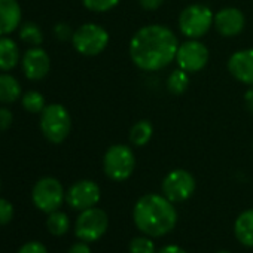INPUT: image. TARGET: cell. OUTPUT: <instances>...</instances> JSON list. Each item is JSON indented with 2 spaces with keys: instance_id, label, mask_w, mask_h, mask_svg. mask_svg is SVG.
<instances>
[{
  "instance_id": "obj_1",
  "label": "cell",
  "mask_w": 253,
  "mask_h": 253,
  "mask_svg": "<svg viewBox=\"0 0 253 253\" xmlns=\"http://www.w3.org/2000/svg\"><path fill=\"white\" fill-rule=\"evenodd\" d=\"M179 49L176 35L163 24H149L136 32L130 41L131 61L142 70L157 72L167 67Z\"/></svg>"
},
{
  "instance_id": "obj_2",
  "label": "cell",
  "mask_w": 253,
  "mask_h": 253,
  "mask_svg": "<svg viewBox=\"0 0 253 253\" xmlns=\"http://www.w3.org/2000/svg\"><path fill=\"white\" fill-rule=\"evenodd\" d=\"M133 219L137 229L145 235L163 237L176 226L177 211L164 195L146 194L137 200L133 209Z\"/></svg>"
},
{
  "instance_id": "obj_3",
  "label": "cell",
  "mask_w": 253,
  "mask_h": 253,
  "mask_svg": "<svg viewBox=\"0 0 253 253\" xmlns=\"http://www.w3.org/2000/svg\"><path fill=\"white\" fill-rule=\"evenodd\" d=\"M72 130V118L69 110L58 103L48 104L41 113V131L45 139L54 145L63 143Z\"/></svg>"
},
{
  "instance_id": "obj_4",
  "label": "cell",
  "mask_w": 253,
  "mask_h": 253,
  "mask_svg": "<svg viewBox=\"0 0 253 253\" xmlns=\"http://www.w3.org/2000/svg\"><path fill=\"white\" fill-rule=\"evenodd\" d=\"M134 167L136 158L130 146L113 145L106 151L103 158V170L109 179L115 182L126 180L133 174Z\"/></svg>"
},
{
  "instance_id": "obj_5",
  "label": "cell",
  "mask_w": 253,
  "mask_h": 253,
  "mask_svg": "<svg viewBox=\"0 0 253 253\" xmlns=\"http://www.w3.org/2000/svg\"><path fill=\"white\" fill-rule=\"evenodd\" d=\"M72 43L79 54L94 57L106 49L109 43V33L98 24L86 23L75 30Z\"/></svg>"
},
{
  "instance_id": "obj_6",
  "label": "cell",
  "mask_w": 253,
  "mask_h": 253,
  "mask_svg": "<svg viewBox=\"0 0 253 253\" xmlns=\"http://www.w3.org/2000/svg\"><path fill=\"white\" fill-rule=\"evenodd\" d=\"M214 23V14L209 6L191 5L185 8L179 17L180 32L189 39H200Z\"/></svg>"
},
{
  "instance_id": "obj_7",
  "label": "cell",
  "mask_w": 253,
  "mask_h": 253,
  "mask_svg": "<svg viewBox=\"0 0 253 253\" xmlns=\"http://www.w3.org/2000/svg\"><path fill=\"white\" fill-rule=\"evenodd\" d=\"M32 200L41 211L49 214L61 207L66 194L60 180L55 177H42L33 186Z\"/></svg>"
},
{
  "instance_id": "obj_8",
  "label": "cell",
  "mask_w": 253,
  "mask_h": 253,
  "mask_svg": "<svg viewBox=\"0 0 253 253\" xmlns=\"http://www.w3.org/2000/svg\"><path fill=\"white\" fill-rule=\"evenodd\" d=\"M109 226V217L104 210L91 207L82 210L75 223V234L79 240L91 243L101 238Z\"/></svg>"
},
{
  "instance_id": "obj_9",
  "label": "cell",
  "mask_w": 253,
  "mask_h": 253,
  "mask_svg": "<svg viewBox=\"0 0 253 253\" xmlns=\"http://www.w3.org/2000/svg\"><path fill=\"white\" fill-rule=\"evenodd\" d=\"M194 191L195 179L189 171L183 169H176L170 171L163 180V195L171 203L186 201L194 194Z\"/></svg>"
},
{
  "instance_id": "obj_10",
  "label": "cell",
  "mask_w": 253,
  "mask_h": 253,
  "mask_svg": "<svg viewBox=\"0 0 253 253\" xmlns=\"http://www.w3.org/2000/svg\"><path fill=\"white\" fill-rule=\"evenodd\" d=\"M176 61L179 67L188 73H197L206 67L209 61V49L197 39H189L179 45Z\"/></svg>"
},
{
  "instance_id": "obj_11",
  "label": "cell",
  "mask_w": 253,
  "mask_h": 253,
  "mask_svg": "<svg viewBox=\"0 0 253 253\" xmlns=\"http://www.w3.org/2000/svg\"><path fill=\"white\" fill-rule=\"evenodd\" d=\"M100 188L95 182L92 180H79L73 183L67 194H66V201L67 204L75 209V210H86L91 207H95V204L100 201Z\"/></svg>"
},
{
  "instance_id": "obj_12",
  "label": "cell",
  "mask_w": 253,
  "mask_h": 253,
  "mask_svg": "<svg viewBox=\"0 0 253 253\" xmlns=\"http://www.w3.org/2000/svg\"><path fill=\"white\" fill-rule=\"evenodd\" d=\"M21 66L27 79L41 81L49 73L51 60L45 49H42L41 46H32L26 51L21 60Z\"/></svg>"
},
{
  "instance_id": "obj_13",
  "label": "cell",
  "mask_w": 253,
  "mask_h": 253,
  "mask_svg": "<svg viewBox=\"0 0 253 253\" xmlns=\"http://www.w3.org/2000/svg\"><path fill=\"white\" fill-rule=\"evenodd\" d=\"M213 26L219 35L225 38H234L240 35L246 26V18L243 12L237 8H223L214 15Z\"/></svg>"
},
{
  "instance_id": "obj_14",
  "label": "cell",
  "mask_w": 253,
  "mask_h": 253,
  "mask_svg": "<svg viewBox=\"0 0 253 253\" xmlns=\"http://www.w3.org/2000/svg\"><path fill=\"white\" fill-rule=\"evenodd\" d=\"M228 70L241 84L253 86V49L234 52L228 61Z\"/></svg>"
},
{
  "instance_id": "obj_15",
  "label": "cell",
  "mask_w": 253,
  "mask_h": 253,
  "mask_svg": "<svg viewBox=\"0 0 253 253\" xmlns=\"http://www.w3.org/2000/svg\"><path fill=\"white\" fill-rule=\"evenodd\" d=\"M21 24V6L17 0H0V36H8Z\"/></svg>"
},
{
  "instance_id": "obj_16",
  "label": "cell",
  "mask_w": 253,
  "mask_h": 253,
  "mask_svg": "<svg viewBox=\"0 0 253 253\" xmlns=\"http://www.w3.org/2000/svg\"><path fill=\"white\" fill-rule=\"evenodd\" d=\"M20 63V48L8 36H0V70L9 72Z\"/></svg>"
},
{
  "instance_id": "obj_17",
  "label": "cell",
  "mask_w": 253,
  "mask_h": 253,
  "mask_svg": "<svg viewBox=\"0 0 253 253\" xmlns=\"http://www.w3.org/2000/svg\"><path fill=\"white\" fill-rule=\"evenodd\" d=\"M234 234L241 244L253 247V209L244 210L237 217L234 223Z\"/></svg>"
},
{
  "instance_id": "obj_18",
  "label": "cell",
  "mask_w": 253,
  "mask_h": 253,
  "mask_svg": "<svg viewBox=\"0 0 253 253\" xmlns=\"http://www.w3.org/2000/svg\"><path fill=\"white\" fill-rule=\"evenodd\" d=\"M21 97L20 82L8 73H0V103H14Z\"/></svg>"
},
{
  "instance_id": "obj_19",
  "label": "cell",
  "mask_w": 253,
  "mask_h": 253,
  "mask_svg": "<svg viewBox=\"0 0 253 253\" xmlns=\"http://www.w3.org/2000/svg\"><path fill=\"white\" fill-rule=\"evenodd\" d=\"M154 134V126L148 119L137 121L130 130V143L134 146H145L149 143Z\"/></svg>"
},
{
  "instance_id": "obj_20",
  "label": "cell",
  "mask_w": 253,
  "mask_h": 253,
  "mask_svg": "<svg viewBox=\"0 0 253 253\" xmlns=\"http://www.w3.org/2000/svg\"><path fill=\"white\" fill-rule=\"evenodd\" d=\"M46 226H48V231L55 235V237H61L64 235L69 228H70V220H69V216L63 211H52L49 213L48 219H46Z\"/></svg>"
},
{
  "instance_id": "obj_21",
  "label": "cell",
  "mask_w": 253,
  "mask_h": 253,
  "mask_svg": "<svg viewBox=\"0 0 253 253\" xmlns=\"http://www.w3.org/2000/svg\"><path fill=\"white\" fill-rule=\"evenodd\" d=\"M189 86V73L179 69L171 72V75L167 79V88L171 94L174 95H180L183 94Z\"/></svg>"
},
{
  "instance_id": "obj_22",
  "label": "cell",
  "mask_w": 253,
  "mask_h": 253,
  "mask_svg": "<svg viewBox=\"0 0 253 253\" xmlns=\"http://www.w3.org/2000/svg\"><path fill=\"white\" fill-rule=\"evenodd\" d=\"M20 38L30 46H39L43 42V33L36 23H26L20 29Z\"/></svg>"
},
{
  "instance_id": "obj_23",
  "label": "cell",
  "mask_w": 253,
  "mask_h": 253,
  "mask_svg": "<svg viewBox=\"0 0 253 253\" xmlns=\"http://www.w3.org/2000/svg\"><path fill=\"white\" fill-rule=\"evenodd\" d=\"M21 104L30 113H42V110L46 107L45 97L39 91H27L21 97Z\"/></svg>"
},
{
  "instance_id": "obj_24",
  "label": "cell",
  "mask_w": 253,
  "mask_h": 253,
  "mask_svg": "<svg viewBox=\"0 0 253 253\" xmlns=\"http://www.w3.org/2000/svg\"><path fill=\"white\" fill-rule=\"evenodd\" d=\"M130 253H155V244L149 235L134 237L128 246Z\"/></svg>"
},
{
  "instance_id": "obj_25",
  "label": "cell",
  "mask_w": 253,
  "mask_h": 253,
  "mask_svg": "<svg viewBox=\"0 0 253 253\" xmlns=\"http://www.w3.org/2000/svg\"><path fill=\"white\" fill-rule=\"evenodd\" d=\"M84 6L92 12H107L118 5L119 0H82Z\"/></svg>"
},
{
  "instance_id": "obj_26",
  "label": "cell",
  "mask_w": 253,
  "mask_h": 253,
  "mask_svg": "<svg viewBox=\"0 0 253 253\" xmlns=\"http://www.w3.org/2000/svg\"><path fill=\"white\" fill-rule=\"evenodd\" d=\"M14 219V206L5 200L0 198V225H8Z\"/></svg>"
},
{
  "instance_id": "obj_27",
  "label": "cell",
  "mask_w": 253,
  "mask_h": 253,
  "mask_svg": "<svg viewBox=\"0 0 253 253\" xmlns=\"http://www.w3.org/2000/svg\"><path fill=\"white\" fill-rule=\"evenodd\" d=\"M73 33H75V32H72L70 26L66 24V23H58V24L54 27V35H55V38H57L58 41H61V42L72 41Z\"/></svg>"
},
{
  "instance_id": "obj_28",
  "label": "cell",
  "mask_w": 253,
  "mask_h": 253,
  "mask_svg": "<svg viewBox=\"0 0 253 253\" xmlns=\"http://www.w3.org/2000/svg\"><path fill=\"white\" fill-rule=\"evenodd\" d=\"M14 122V115L9 109L0 107V131H6Z\"/></svg>"
},
{
  "instance_id": "obj_29",
  "label": "cell",
  "mask_w": 253,
  "mask_h": 253,
  "mask_svg": "<svg viewBox=\"0 0 253 253\" xmlns=\"http://www.w3.org/2000/svg\"><path fill=\"white\" fill-rule=\"evenodd\" d=\"M18 253H48L46 247L39 241H29L21 246Z\"/></svg>"
},
{
  "instance_id": "obj_30",
  "label": "cell",
  "mask_w": 253,
  "mask_h": 253,
  "mask_svg": "<svg viewBox=\"0 0 253 253\" xmlns=\"http://www.w3.org/2000/svg\"><path fill=\"white\" fill-rule=\"evenodd\" d=\"M139 3L146 11H155L164 3V0H139Z\"/></svg>"
},
{
  "instance_id": "obj_31",
  "label": "cell",
  "mask_w": 253,
  "mask_h": 253,
  "mask_svg": "<svg viewBox=\"0 0 253 253\" xmlns=\"http://www.w3.org/2000/svg\"><path fill=\"white\" fill-rule=\"evenodd\" d=\"M67 253H91L89 246L86 244V241H81V243H75Z\"/></svg>"
},
{
  "instance_id": "obj_32",
  "label": "cell",
  "mask_w": 253,
  "mask_h": 253,
  "mask_svg": "<svg viewBox=\"0 0 253 253\" xmlns=\"http://www.w3.org/2000/svg\"><path fill=\"white\" fill-rule=\"evenodd\" d=\"M244 104L250 113H253V86H250L244 95Z\"/></svg>"
},
{
  "instance_id": "obj_33",
  "label": "cell",
  "mask_w": 253,
  "mask_h": 253,
  "mask_svg": "<svg viewBox=\"0 0 253 253\" xmlns=\"http://www.w3.org/2000/svg\"><path fill=\"white\" fill-rule=\"evenodd\" d=\"M158 253H186L180 246H176V244H169V246H164Z\"/></svg>"
},
{
  "instance_id": "obj_34",
  "label": "cell",
  "mask_w": 253,
  "mask_h": 253,
  "mask_svg": "<svg viewBox=\"0 0 253 253\" xmlns=\"http://www.w3.org/2000/svg\"><path fill=\"white\" fill-rule=\"evenodd\" d=\"M217 253H229V252H217Z\"/></svg>"
},
{
  "instance_id": "obj_35",
  "label": "cell",
  "mask_w": 253,
  "mask_h": 253,
  "mask_svg": "<svg viewBox=\"0 0 253 253\" xmlns=\"http://www.w3.org/2000/svg\"><path fill=\"white\" fill-rule=\"evenodd\" d=\"M0 186H2V182H0Z\"/></svg>"
}]
</instances>
